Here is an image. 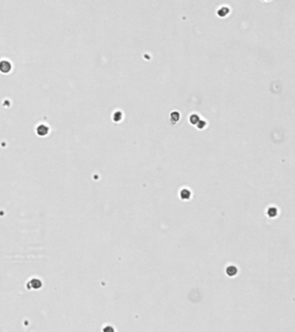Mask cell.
<instances>
[{"instance_id": "1", "label": "cell", "mask_w": 295, "mask_h": 332, "mask_svg": "<svg viewBox=\"0 0 295 332\" xmlns=\"http://www.w3.org/2000/svg\"><path fill=\"white\" fill-rule=\"evenodd\" d=\"M237 272H238V270L235 266H229L226 268V273L229 277H233V276L236 275Z\"/></svg>"}, {"instance_id": "2", "label": "cell", "mask_w": 295, "mask_h": 332, "mask_svg": "<svg viewBox=\"0 0 295 332\" xmlns=\"http://www.w3.org/2000/svg\"><path fill=\"white\" fill-rule=\"evenodd\" d=\"M191 191H190L189 189H183L181 190V192H180L181 199L189 200L190 198H191Z\"/></svg>"}, {"instance_id": "3", "label": "cell", "mask_w": 295, "mask_h": 332, "mask_svg": "<svg viewBox=\"0 0 295 332\" xmlns=\"http://www.w3.org/2000/svg\"><path fill=\"white\" fill-rule=\"evenodd\" d=\"M277 214H278L277 209H276V208H274V207H271V208H269V209H267V215H268L269 217H275V216L277 215Z\"/></svg>"}]
</instances>
